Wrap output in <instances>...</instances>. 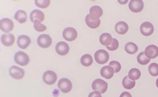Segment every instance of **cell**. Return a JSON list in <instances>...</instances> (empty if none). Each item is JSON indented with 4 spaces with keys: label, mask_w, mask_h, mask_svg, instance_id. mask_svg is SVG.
<instances>
[{
    "label": "cell",
    "mask_w": 158,
    "mask_h": 97,
    "mask_svg": "<svg viewBox=\"0 0 158 97\" xmlns=\"http://www.w3.org/2000/svg\"><path fill=\"white\" fill-rule=\"evenodd\" d=\"M15 24L11 19L9 18H4L0 22V29L4 33H10L14 30Z\"/></svg>",
    "instance_id": "277c9868"
},
{
    "label": "cell",
    "mask_w": 158,
    "mask_h": 97,
    "mask_svg": "<svg viewBox=\"0 0 158 97\" xmlns=\"http://www.w3.org/2000/svg\"><path fill=\"white\" fill-rule=\"evenodd\" d=\"M125 50L128 54H135L136 51L138 50V47L134 42H128L125 46Z\"/></svg>",
    "instance_id": "cb8c5ba5"
},
{
    "label": "cell",
    "mask_w": 158,
    "mask_h": 97,
    "mask_svg": "<svg viewBox=\"0 0 158 97\" xmlns=\"http://www.w3.org/2000/svg\"><path fill=\"white\" fill-rule=\"evenodd\" d=\"M140 32L144 36H150L154 33V25L149 22H145L140 26Z\"/></svg>",
    "instance_id": "7c38bea8"
},
{
    "label": "cell",
    "mask_w": 158,
    "mask_h": 97,
    "mask_svg": "<svg viewBox=\"0 0 158 97\" xmlns=\"http://www.w3.org/2000/svg\"><path fill=\"white\" fill-rule=\"evenodd\" d=\"M102 14H103V10H102V8L100 6H93L92 7H90L89 14L90 19L95 20V21L96 20H100L99 18H100V16Z\"/></svg>",
    "instance_id": "8fae6325"
},
{
    "label": "cell",
    "mask_w": 158,
    "mask_h": 97,
    "mask_svg": "<svg viewBox=\"0 0 158 97\" xmlns=\"http://www.w3.org/2000/svg\"><path fill=\"white\" fill-rule=\"evenodd\" d=\"M109 66H110V67L114 69L115 73H118L120 70H121V64H120L118 61H116V60L110 61V63Z\"/></svg>",
    "instance_id": "f546056e"
},
{
    "label": "cell",
    "mask_w": 158,
    "mask_h": 97,
    "mask_svg": "<svg viewBox=\"0 0 158 97\" xmlns=\"http://www.w3.org/2000/svg\"><path fill=\"white\" fill-rule=\"evenodd\" d=\"M156 86H157V88H158V78H157V80H156Z\"/></svg>",
    "instance_id": "e575fe53"
},
{
    "label": "cell",
    "mask_w": 158,
    "mask_h": 97,
    "mask_svg": "<svg viewBox=\"0 0 158 97\" xmlns=\"http://www.w3.org/2000/svg\"><path fill=\"white\" fill-rule=\"evenodd\" d=\"M112 41H113V38L110 35V33H102L100 37H99V41L102 45L108 47L110 46V44L112 43Z\"/></svg>",
    "instance_id": "d6986e66"
},
{
    "label": "cell",
    "mask_w": 158,
    "mask_h": 97,
    "mask_svg": "<svg viewBox=\"0 0 158 97\" xmlns=\"http://www.w3.org/2000/svg\"><path fill=\"white\" fill-rule=\"evenodd\" d=\"M15 19L20 24H24L27 21V14L24 10H18L15 14Z\"/></svg>",
    "instance_id": "7402d4cb"
},
{
    "label": "cell",
    "mask_w": 158,
    "mask_h": 97,
    "mask_svg": "<svg viewBox=\"0 0 158 97\" xmlns=\"http://www.w3.org/2000/svg\"><path fill=\"white\" fill-rule=\"evenodd\" d=\"M9 75L12 76L14 79H22L24 76V70L23 68L16 67V66H13L9 69Z\"/></svg>",
    "instance_id": "9c48e42d"
},
{
    "label": "cell",
    "mask_w": 158,
    "mask_h": 97,
    "mask_svg": "<svg viewBox=\"0 0 158 97\" xmlns=\"http://www.w3.org/2000/svg\"><path fill=\"white\" fill-rule=\"evenodd\" d=\"M89 97H102L101 96V94L98 91H93L91 92L89 95Z\"/></svg>",
    "instance_id": "d6a6232c"
},
{
    "label": "cell",
    "mask_w": 158,
    "mask_h": 97,
    "mask_svg": "<svg viewBox=\"0 0 158 97\" xmlns=\"http://www.w3.org/2000/svg\"><path fill=\"white\" fill-rule=\"evenodd\" d=\"M43 79H44V82L47 85H53L56 83L57 81V75L54 71H52V70H48L44 74L43 76Z\"/></svg>",
    "instance_id": "ba28073f"
},
{
    "label": "cell",
    "mask_w": 158,
    "mask_h": 97,
    "mask_svg": "<svg viewBox=\"0 0 158 97\" xmlns=\"http://www.w3.org/2000/svg\"><path fill=\"white\" fill-rule=\"evenodd\" d=\"M114 74H115V71H114V69L110 66H105V67H103L100 69V75L104 78H106V79L112 78L113 76H114Z\"/></svg>",
    "instance_id": "e0dca14e"
},
{
    "label": "cell",
    "mask_w": 158,
    "mask_h": 97,
    "mask_svg": "<svg viewBox=\"0 0 158 97\" xmlns=\"http://www.w3.org/2000/svg\"><path fill=\"white\" fill-rule=\"evenodd\" d=\"M146 56L151 60L158 57V47L156 45H149L145 49Z\"/></svg>",
    "instance_id": "4fadbf2b"
},
{
    "label": "cell",
    "mask_w": 158,
    "mask_h": 97,
    "mask_svg": "<svg viewBox=\"0 0 158 97\" xmlns=\"http://www.w3.org/2000/svg\"><path fill=\"white\" fill-rule=\"evenodd\" d=\"M122 85L124 86L125 89H127V90H130V89H133L135 85V81L130 79L128 77V76H125L122 80Z\"/></svg>",
    "instance_id": "44dd1931"
},
{
    "label": "cell",
    "mask_w": 158,
    "mask_h": 97,
    "mask_svg": "<svg viewBox=\"0 0 158 97\" xmlns=\"http://www.w3.org/2000/svg\"><path fill=\"white\" fill-rule=\"evenodd\" d=\"M31 44V39L30 37L26 36V35H20L17 39V45L20 49H25L29 47V45Z\"/></svg>",
    "instance_id": "2e32d148"
},
{
    "label": "cell",
    "mask_w": 158,
    "mask_h": 97,
    "mask_svg": "<svg viewBox=\"0 0 158 97\" xmlns=\"http://www.w3.org/2000/svg\"><path fill=\"white\" fill-rule=\"evenodd\" d=\"M62 36L64 38V40H66L68 41H73L74 40L77 39L78 33L73 27H68V28L64 29V31L62 33Z\"/></svg>",
    "instance_id": "52a82bcc"
},
{
    "label": "cell",
    "mask_w": 158,
    "mask_h": 97,
    "mask_svg": "<svg viewBox=\"0 0 158 97\" xmlns=\"http://www.w3.org/2000/svg\"><path fill=\"white\" fill-rule=\"evenodd\" d=\"M115 30L118 34H125L128 31V25L125 22H118L115 25Z\"/></svg>",
    "instance_id": "ffe728a7"
},
{
    "label": "cell",
    "mask_w": 158,
    "mask_h": 97,
    "mask_svg": "<svg viewBox=\"0 0 158 97\" xmlns=\"http://www.w3.org/2000/svg\"><path fill=\"white\" fill-rule=\"evenodd\" d=\"M118 46H119L118 41L117 39H113L112 43L110 44V46H108L107 49H108L109 50H110V51H114V50H116L118 48Z\"/></svg>",
    "instance_id": "1f68e13d"
},
{
    "label": "cell",
    "mask_w": 158,
    "mask_h": 97,
    "mask_svg": "<svg viewBox=\"0 0 158 97\" xmlns=\"http://www.w3.org/2000/svg\"><path fill=\"white\" fill-rule=\"evenodd\" d=\"M94 59L98 64H105L110 60V54L108 53L107 50L99 49V50L96 51V53L94 55Z\"/></svg>",
    "instance_id": "6da1fadb"
},
{
    "label": "cell",
    "mask_w": 158,
    "mask_h": 97,
    "mask_svg": "<svg viewBox=\"0 0 158 97\" xmlns=\"http://www.w3.org/2000/svg\"><path fill=\"white\" fill-rule=\"evenodd\" d=\"M91 86L94 91H98L100 94H104L108 90V83H106L104 80H101V79L94 80Z\"/></svg>",
    "instance_id": "3957f363"
},
{
    "label": "cell",
    "mask_w": 158,
    "mask_h": 97,
    "mask_svg": "<svg viewBox=\"0 0 158 97\" xmlns=\"http://www.w3.org/2000/svg\"><path fill=\"white\" fill-rule=\"evenodd\" d=\"M130 11L133 13H139L144 9V2L142 0H132L128 4Z\"/></svg>",
    "instance_id": "30bf717a"
},
{
    "label": "cell",
    "mask_w": 158,
    "mask_h": 97,
    "mask_svg": "<svg viewBox=\"0 0 158 97\" xmlns=\"http://www.w3.org/2000/svg\"><path fill=\"white\" fill-rule=\"evenodd\" d=\"M148 72L152 76H158V64L156 63H152L148 67Z\"/></svg>",
    "instance_id": "83f0119b"
},
{
    "label": "cell",
    "mask_w": 158,
    "mask_h": 97,
    "mask_svg": "<svg viewBox=\"0 0 158 97\" xmlns=\"http://www.w3.org/2000/svg\"><path fill=\"white\" fill-rule=\"evenodd\" d=\"M120 97H132V95L128 92H123L121 95H120Z\"/></svg>",
    "instance_id": "836d02e7"
},
{
    "label": "cell",
    "mask_w": 158,
    "mask_h": 97,
    "mask_svg": "<svg viewBox=\"0 0 158 97\" xmlns=\"http://www.w3.org/2000/svg\"><path fill=\"white\" fill-rule=\"evenodd\" d=\"M81 65L84 66V67H89V66H91L92 63H93V59H92V57H91L89 54H85V55H83V56L81 57Z\"/></svg>",
    "instance_id": "d4e9b609"
},
{
    "label": "cell",
    "mask_w": 158,
    "mask_h": 97,
    "mask_svg": "<svg viewBox=\"0 0 158 97\" xmlns=\"http://www.w3.org/2000/svg\"><path fill=\"white\" fill-rule=\"evenodd\" d=\"M58 88L62 93L67 94V93L71 92V90L73 89V84H72L71 80H69L68 78H61L58 82Z\"/></svg>",
    "instance_id": "8992f818"
},
{
    "label": "cell",
    "mask_w": 158,
    "mask_h": 97,
    "mask_svg": "<svg viewBox=\"0 0 158 97\" xmlns=\"http://www.w3.org/2000/svg\"><path fill=\"white\" fill-rule=\"evenodd\" d=\"M35 5H36L38 7H41V8H46L48 7L51 4V1L50 0H43V1H39V0H35Z\"/></svg>",
    "instance_id": "4dcf8cb0"
},
{
    "label": "cell",
    "mask_w": 158,
    "mask_h": 97,
    "mask_svg": "<svg viewBox=\"0 0 158 97\" xmlns=\"http://www.w3.org/2000/svg\"><path fill=\"white\" fill-rule=\"evenodd\" d=\"M85 22L86 24L89 27V28H92V29H96L98 28L99 25H100V20H92V19H90V17H89V15L88 14V15H86V18H85Z\"/></svg>",
    "instance_id": "603a6c76"
},
{
    "label": "cell",
    "mask_w": 158,
    "mask_h": 97,
    "mask_svg": "<svg viewBox=\"0 0 158 97\" xmlns=\"http://www.w3.org/2000/svg\"><path fill=\"white\" fill-rule=\"evenodd\" d=\"M15 38L12 33H6L1 36V42L3 43V45H5L6 47L12 46L15 43Z\"/></svg>",
    "instance_id": "9a60e30c"
},
{
    "label": "cell",
    "mask_w": 158,
    "mask_h": 97,
    "mask_svg": "<svg viewBox=\"0 0 158 97\" xmlns=\"http://www.w3.org/2000/svg\"><path fill=\"white\" fill-rule=\"evenodd\" d=\"M137 62H138L140 65H147V64L150 62V60L146 57L145 52H141V53L138 54V56H137Z\"/></svg>",
    "instance_id": "4316f807"
},
{
    "label": "cell",
    "mask_w": 158,
    "mask_h": 97,
    "mask_svg": "<svg viewBox=\"0 0 158 97\" xmlns=\"http://www.w3.org/2000/svg\"><path fill=\"white\" fill-rule=\"evenodd\" d=\"M30 20L34 23L35 21H40L43 22L44 20V14L40 10H34L30 14Z\"/></svg>",
    "instance_id": "ac0fdd59"
},
{
    "label": "cell",
    "mask_w": 158,
    "mask_h": 97,
    "mask_svg": "<svg viewBox=\"0 0 158 97\" xmlns=\"http://www.w3.org/2000/svg\"><path fill=\"white\" fill-rule=\"evenodd\" d=\"M52 40L48 34H42L37 39V44L41 48H49L52 45Z\"/></svg>",
    "instance_id": "5b68a950"
},
{
    "label": "cell",
    "mask_w": 158,
    "mask_h": 97,
    "mask_svg": "<svg viewBox=\"0 0 158 97\" xmlns=\"http://www.w3.org/2000/svg\"><path fill=\"white\" fill-rule=\"evenodd\" d=\"M55 50L57 52V54L61 55V56H65L68 54L70 48H69V45L64 42V41H60L56 44L55 46Z\"/></svg>",
    "instance_id": "5bb4252c"
},
{
    "label": "cell",
    "mask_w": 158,
    "mask_h": 97,
    "mask_svg": "<svg viewBox=\"0 0 158 97\" xmlns=\"http://www.w3.org/2000/svg\"><path fill=\"white\" fill-rule=\"evenodd\" d=\"M15 61L20 66H26L30 62L29 56L23 51H18L15 54Z\"/></svg>",
    "instance_id": "7a4b0ae2"
},
{
    "label": "cell",
    "mask_w": 158,
    "mask_h": 97,
    "mask_svg": "<svg viewBox=\"0 0 158 97\" xmlns=\"http://www.w3.org/2000/svg\"><path fill=\"white\" fill-rule=\"evenodd\" d=\"M140 76H141V72H140V70L138 68H132L128 72V77L130 79L134 80V81L139 79Z\"/></svg>",
    "instance_id": "484cf974"
},
{
    "label": "cell",
    "mask_w": 158,
    "mask_h": 97,
    "mask_svg": "<svg viewBox=\"0 0 158 97\" xmlns=\"http://www.w3.org/2000/svg\"><path fill=\"white\" fill-rule=\"evenodd\" d=\"M34 28L35 29V31L39 32V33L44 32V31L46 30V26L44 25V24H42V22L38 21V20L34 22Z\"/></svg>",
    "instance_id": "f1b7e54d"
}]
</instances>
